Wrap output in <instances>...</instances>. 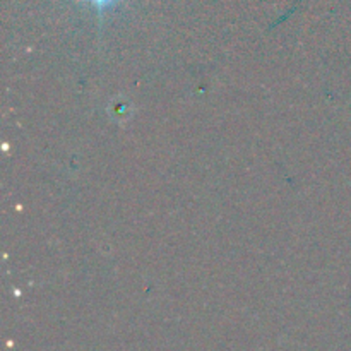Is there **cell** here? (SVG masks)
<instances>
[{
    "instance_id": "1",
    "label": "cell",
    "mask_w": 351,
    "mask_h": 351,
    "mask_svg": "<svg viewBox=\"0 0 351 351\" xmlns=\"http://www.w3.org/2000/svg\"><path fill=\"white\" fill-rule=\"evenodd\" d=\"M84 2H89L96 10H98V12H103V10L112 7L113 3L119 2V0H84Z\"/></svg>"
}]
</instances>
